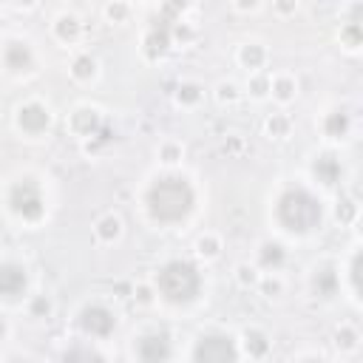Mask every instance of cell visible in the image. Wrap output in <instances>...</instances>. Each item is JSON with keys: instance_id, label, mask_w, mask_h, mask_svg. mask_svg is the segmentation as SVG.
<instances>
[{"instance_id": "obj_14", "label": "cell", "mask_w": 363, "mask_h": 363, "mask_svg": "<svg viewBox=\"0 0 363 363\" xmlns=\"http://www.w3.org/2000/svg\"><path fill=\"white\" fill-rule=\"evenodd\" d=\"M250 340H252L255 352H261V349H264V343H261V335H250Z\"/></svg>"}, {"instance_id": "obj_2", "label": "cell", "mask_w": 363, "mask_h": 363, "mask_svg": "<svg viewBox=\"0 0 363 363\" xmlns=\"http://www.w3.org/2000/svg\"><path fill=\"white\" fill-rule=\"evenodd\" d=\"M278 218L284 221V227L306 233V230L318 227V221H320V201L312 193L292 187L278 201Z\"/></svg>"}, {"instance_id": "obj_10", "label": "cell", "mask_w": 363, "mask_h": 363, "mask_svg": "<svg viewBox=\"0 0 363 363\" xmlns=\"http://www.w3.org/2000/svg\"><path fill=\"white\" fill-rule=\"evenodd\" d=\"M337 173H340V164L335 162V156H320V159L315 162V176H318L320 182H326V184H335Z\"/></svg>"}, {"instance_id": "obj_1", "label": "cell", "mask_w": 363, "mask_h": 363, "mask_svg": "<svg viewBox=\"0 0 363 363\" xmlns=\"http://www.w3.org/2000/svg\"><path fill=\"white\" fill-rule=\"evenodd\" d=\"M147 204L159 221H179L193 207V190L182 176H164L150 187Z\"/></svg>"}, {"instance_id": "obj_7", "label": "cell", "mask_w": 363, "mask_h": 363, "mask_svg": "<svg viewBox=\"0 0 363 363\" xmlns=\"http://www.w3.org/2000/svg\"><path fill=\"white\" fill-rule=\"evenodd\" d=\"M79 323L91 335H108L113 329V315L105 306H85L79 315Z\"/></svg>"}, {"instance_id": "obj_8", "label": "cell", "mask_w": 363, "mask_h": 363, "mask_svg": "<svg viewBox=\"0 0 363 363\" xmlns=\"http://www.w3.org/2000/svg\"><path fill=\"white\" fill-rule=\"evenodd\" d=\"M26 289V269L17 264H3L0 267V295L17 298Z\"/></svg>"}, {"instance_id": "obj_11", "label": "cell", "mask_w": 363, "mask_h": 363, "mask_svg": "<svg viewBox=\"0 0 363 363\" xmlns=\"http://www.w3.org/2000/svg\"><path fill=\"white\" fill-rule=\"evenodd\" d=\"M60 363H102V357L94 352V349H85V346H74L62 354Z\"/></svg>"}, {"instance_id": "obj_6", "label": "cell", "mask_w": 363, "mask_h": 363, "mask_svg": "<svg viewBox=\"0 0 363 363\" xmlns=\"http://www.w3.org/2000/svg\"><path fill=\"white\" fill-rule=\"evenodd\" d=\"M139 357H142V363H164L167 357H170V340H167V335H145V337H139Z\"/></svg>"}, {"instance_id": "obj_15", "label": "cell", "mask_w": 363, "mask_h": 363, "mask_svg": "<svg viewBox=\"0 0 363 363\" xmlns=\"http://www.w3.org/2000/svg\"><path fill=\"white\" fill-rule=\"evenodd\" d=\"M0 335H3V320H0Z\"/></svg>"}, {"instance_id": "obj_9", "label": "cell", "mask_w": 363, "mask_h": 363, "mask_svg": "<svg viewBox=\"0 0 363 363\" xmlns=\"http://www.w3.org/2000/svg\"><path fill=\"white\" fill-rule=\"evenodd\" d=\"M20 125H23L26 130H43V128L48 125L45 108H40V105H26V108L20 111Z\"/></svg>"}, {"instance_id": "obj_13", "label": "cell", "mask_w": 363, "mask_h": 363, "mask_svg": "<svg viewBox=\"0 0 363 363\" xmlns=\"http://www.w3.org/2000/svg\"><path fill=\"white\" fill-rule=\"evenodd\" d=\"M326 130H329V133H335V136H340V133L346 130V116H343L340 111H337V113H332V116H329V122H326Z\"/></svg>"}, {"instance_id": "obj_5", "label": "cell", "mask_w": 363, "mask_h": 363, "mask_svg": "<svg viewBox=\"0 0 363 363\" xmlns=\"http://www.w3.org/2000/svg\"><path fill=\"white\" fill-rule=\"evenodd\" d=\"M11 207H14V213H20L26 218H37L40 210H43L40 187L31 179H23L20 184H14L11 187Z\"/></svg>"}, {"instance_id": "obj_3", "label": "cell", "mask_w": 363, "mask_h": 363, "mask_svg": "<svg viewBox=\"0 0 363 363\" xmlns=\"http://www.w3.org/2000/svg\"><path fill=\"white\" fill-rule=\"evenodd\" d=\"M199 272L193 264L187 261H170L162 272H159V289L167 301H176V303H184V301H193L199 295Z\"/></svg>"}, {"instance_id": "obj_12", "label": "cell", "mask_w": 363, "mask_h": 363, "mask_svg": "<svg viewBox=\"0 0 363 363\" xmlns=\"http://www.w3.org/2000/svg\"><path fill=\"white\" fill-rule=\"evenodd\" d=\"M6 60H9V65L11 68H28V62H31V54H28V48L26 45H20V43H14V45H9V51H6Z\"/></svg>"}, {"instance_id": "obj_16", "label": "cell", "mask_w": 363, "mask_h": 363, "mask_svg": "<svg viewBox=\"0 0 363 363\" xmlns=\"http://www.w3.org/2000/svg\"><path fill=\"white\" fill-rule=\"evenodd\" d=\"M306 363H320V360H306Z\"/></svg>"}, {"instance_id": "obj_4", "label": "cell", "mask_w": 363, "mask_h": 363, "mask_svg": "<svg viewBox=\"0 0 363 363\" xmlns=\"http://www.w3.org/2000/svg\"><path fill=\"white\" fill-rule=\"evenodd\" d=\"M196 363H235V343L227 335H204L196 343Z\"/></svg>"}]
</instances>
